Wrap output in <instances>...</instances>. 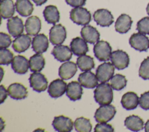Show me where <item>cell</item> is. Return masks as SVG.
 <instances>
[{
	"label": "cell",
	"instance_id": "1",
	"mask_svg": "<svg viewBox=\"0 0 149 132\" xmlns=\"http://www.w3.org/2000/svg\"><path fill=\"white\" fill-rule=\"evenodd\" d=\"M108 83H102L97 85L95 89L94 99L100 105L110 104L113 100V91Z\"/></svg>",
	"mask_w": 149,
	"mask_h": 132
},
{
	"label": "cell",
	"instance_id": "10",
	"mask_svg": "<svg viewBox=\"0 0 149 132\" xmlns=\"http://www.w3.org/2000/svg\"><path fill=\"white\" fill-rule=\"evenodd\" d=\"M93 18L96 23L101 27H109L114 20L111 12L105 9L97 10L93 14Z\"/></svg>",
	"mask_w": 149,
	"mask_h": 132
},
{
	"label": "cell",
	"instance_id": "43",
	"mask_svg": "<svg viewBox=\"0 0 149 132\" xmlns=\"http://www.w3.org/2000/svg\"><path fill=\"white\" fill-rule=\"evenodd\" d=\"M33 1L36 4L37 6H40L45 3L47 0H33Z\"/></svg>",
	"mask_w": 149,
	"mask_h": 132
},
{
	"label": "cell",
	"instance_id": "7",
	"mask_svg": "<svg viewBox=\"0 0 149 132\" xmlns=\"http://www.w3.org/2000/svg\"><path fill=\"white\" fill-rule=\"evenodd\" d=\"M29 80L30 85L34 91L41 92L46 90L48 82L45 76L42 73L34 72L30 74Z\"/></svg>",
	"mask_w": 149,
	"mask_h": 132
},
{
	"label": "cell",
	"instance_id": "20",
	"mask_svg": "<svg viewBox=\"0 0 149 132\" xmlns=\"http://www.w3.org/2000/svg\"><path fill=\"white\" fill-rule=\"evenodd\" d=\"M97 76L90 71H86L79 74L78 81L80 84L87 88H93L98 85Z\"/></svg>",
	"mask_w": 149,
	"mask_h": 132
},
{
	"label": "cell",
	"instance_id": "22",
	"mask_svg": "<svg viewBox=\"0 0 149 132\" xmlns=\"http://www.w3.org/2000/svg\"><path fill=\"white\" fill-rule=\"evenodd\" d=\"M77 70V65L74 62H66L59 67V76L63 80H69L74 76Z\"/></svg>",
	"mask_w": 149,
	"mask_h": 132
},
{
	"label": "cell",
	"instance_id": "11",
	"mask_svg": "<svg viewBox=\"0 0 149 132\" xmlns=\"http://www.w3.org/2000/svg\"><path fill=\"white\" fill-rule=\"evenodd\" d=\"M52 125L57 131L69 132L72 130L74 124L69 117L60 115L54 117Z\"/></svg>",
	"mask_w": 149,
	"mask_h": 132
},
{
	"label": "cell",
	"instance_id": "33",
	"mask_svg": "<svg viewBox=\"0 0 149 132\" xmlns=\"http://www.w3.org/2000/svg\"><path fill=\"white\" fill-rule=\"evenodd\" d=\"M76 131L79 132H90L92 130V125L89 119L80 117L77 118L74 122Z\"/></svg>",
	"mask_w": 149,
	"mask_h": 132
},
{
	"label": "cell",
	"instance_id": "13",
	"mask_svg": "<svg viewBox=\"0 0 149 132\" xmlns=\"http://www.w3.org/2000/svg\"><path fill=\"white\" fill-rule=\"evenodd\" d=\"M24 24L22 19L17 16L8 19L7 28L9 34L13 37H17L21 35L24 31Z\"/></svg>",
	"mask_w": 149,
	"mask_h": 132
},
{
	"label": "cell",
	"instance_id": "23",
	"mask_svg": "<svg viewBox=\"0 0 149 132\" xmlns=\"http://www.w3.org/2000/svg\"><path fill=\"white\" fill-rule=\"evenodd\" d=\"M70 47L72 52L76 56L86 55L88 51V47L86 41L83 38L79 37L72 39Z\"/></svg>",
	"mask_w": 149,
	"mask_h": 132
},
{
	"label": "cell",
	"instance_id": "2",
	"mask_svg": "<svg viewBox=\"0 0 149 132\" xmlns=\"http://www.w3.org/2000/svg\"><path fill=\"white\" fill-rule=\"evenodd\" d=\"M70 19L78 25L84 26L88 24L91 19L90 12L83 7H76L70 12Z\"/></svg>",
	"mask_w": 149,
	"mask_h": 132
},
{
	"label": "cell",
	"instance_id": "4",
	"mask_svg": "<svg viewBox=\"0 0 149 132\" xmlns=\"http://www.w3.org/2000/svg\"><path fill=\"white\" fill-rule=\"evenodd\" d=\"M93 52L95 56L100 61H107L110 59L112 48L105 41H98L94 46Z\"/></svg>",
	"mask_w": 149,
	"mask_h": 132
},
{
	"label": "cell",
	"instance_id": "39",
	"mask_svg": "<svg viewBox=\"0 0 149 132\" xmlns=\"http://www.w3.org/2000/svg\"><path fill=\"white\" fill-rule=\"evenodd\" d=\"M12 43L10 37L6 33L1 32L0 33V48H6L10 46Z\"/></svg>",
	"mask_w": 149,
	"mask_h": 132
},
{
	"label": "cell",
	"instance_id": "12",
	"mask_svg": "<svg viewBox=\"0 0 149 132\" xmlns=\"http://www.w3.org/2000/svg\"><path fill=\"white\" fill-rule=\"evenodd\" d=\"M66 82L62 79H57L50 83L48 88V92L52 98H56L64 94L66 90Z\"/></svg>",
	"mask_w": 149,
	"mask_h": 132
},
{
	"label": "cell",
	"instance_id": "41",
	"mask_svg": "<svg viewBox=\"0 0 149 132\" xmlns=\"http://www.w3.org/2000/svg\"><path fill=\"white\" fill-rule=\"evenodd\" d=\"M67 4L70 6L76 8L83 6L85 5L86 0H65Z\"/></svg>",
	"mask_w": 149,
	"mask_h": 132
},
{
	"label": "cell",
	"instance_id": "35",
	"mask_svg": "<svg viewBox=\"0 0 149 132\" xmlns=\"http://www.w3.org/2000/svg\"><path fill=\"white\" fill-rule=\"evenodd\" d=\"M13 53L8 49L1 48L0 49V64L8 65L13 59Z\"/></svg>",
	"mask_w": 149,
	"mask_h": 132
},
{
	"label": "cell",
	"instance_id": "24",
	"mask_svg": "<svg viewBox=\"0 0 149 132\" xmlns=\"http://www.w3.org/2000/svg\"><path fill=\"white\" fill-rule=\"evenodd\" d=\"M66 96L71 101L79 100L83 94V88L79 82L71 81L67 85L66 90Z\"/></svg>",
	"mask_w": 149,
	"mask_h": 132
},
{
	"label": "cell",
	"instance_id": "45",
	"mask_svg": "<svg viewBox=\"0 0 149 132\" xmlns=\"http://www.w3.org/2000/svg\"><path fill=\"white\" fill-rule=\"evenodd\" d=\"M2 126H3V121L2 120V118H1V130H3V127H2Z\"/></svg>",
	"mask_w": 149,
	"mask_h": 132
},
{
	"label": "cell",
	"instance_id": "14",
	"mask_svg": "<svg viewBox=\"0 0 149 132\" xmlns=\"http://www.w3.org/2000/svg\"><path fill=\"white\" fill-rule=\"evenodd\" d=\"M71 49L67 45H58L54 47L51 54L59 62H65L70 60L72 56Z\"/></svg>",
	"mask_w": 149,
	"mask_h": 132
},
{
	"label": "cell",
	"instance_id": "17",
	"mask_svg": "<svg viewBox=\"0 0 149 132\" xmlns=\"http://www.w3.org/2000/svg\"><path fill=\"white\" fill-rule=\"evenodd\" d=\"M82 38L91 44H94L100 40V33L96 28L90 25L84 26L80 31Z\"/></svg>",
	"mask_w": 149,
	"mask_h": 132
},
{
	"label": "cell",
	"instance_id": "6",
	"mask_svg": "<svg viewBox=\"0 0 149 132\" xmlns=\"http://www.w3.org/2000/svg\"><path fill=\"white\" fill-rule=\"evenodd\" d=\"M130 46L139 51H146L149 49V38L144 34L137 33L133 34L129 38Z\"/></svg>",
	"mask_w": 149,
	"mask_h": 132
},
{
	"label": "cell",
	"instance_id": "19",
	"mask_svg": "<svg viewBox=\"0 0 149 132\" xmlns=\"http://www.w3.org/2000/svg\"><path fill=\"white\" fill-rule=\"evenodd\" d=\"M31 41V37L28 34H21L13 40L12 48L15 51L18 53L23 52L29 48Z\"/></svg>",
	"mask_w": 149,
	"mask_h": 132
},
{
	"label": "cell",
	"instance_id": "5",
	"mask_svg": "<svg viewBox=\"0 0 149 132\" xmlns=\"http://www.w3.org/2000/svg\"><path fill=\"white\" fill-rule=\"evenodd\" d=\"M110 59L112 63L118 70H122L128 67L130 61L128 54L120 49L113 51Z\"/></svg>",
	"mask_w": 149,
	"mask_h": 132
},
{
	"label": "cell",
	"instance_id": "34",
	"mask_svg": "<svg viewBox=\"0 0 149 132\" xmlns=\"http://www.w3.org/2000/svg\"><path fill=\"white\" fill-rule=\"evenodd\" d=\"M110 83L113 90L120 91L126 86L127 80L125 76L120 74H116L111 79Z\"/></svg>",
	"mask_w": 149,
	"mask_h": 132
},
{
	"label": "cell",
	"instance_id": "40",
	"mask_svg": "<svg viewBox=\"0 0 149 132\" xmlns=\"http://www.w3.org/2000/svg\"><path fill=\"white\" fill-rule=\"evenodd\" d=\"M94 131L95 132H102V131L112 132V131H114V129L109 124H107L105 123H100L95 125L94 127Z\"/></svg>",
	"mask_w": 149,
	"mask_h": 132
},
{
	"label": "cell",
	"instance_id": "18",
	"mask_svg": "<svg viewBox=\"0 0 149 132\" xmlns=\"http://www.w3.org/2000/svg\"><path fill=\"white\" fill-rule=\"evenodd\" d=\"M32 49L38 53L45 52L49 46L47 37L44 34H39L34 36L32 41Z\"/></svg>",
	"mask_w": 149,
	"mask_h": 132
},
{
	"label": "cell",
	"instance_id": "29",
	"mask_svg": "<svg viewBox=\"0 0 149 132\" xmlns=\"http://www.w3.org/2000/svg\"><path fill=\"white\" fill-rule=\"evenodd\" d=\"M15 7L19 14L23 17L30 16L34 10L33 5L30 0H16Z\"/></svg>",
	"mask_w": 149,
	"mask_h": 132
},
{
	"label": "cell",
	"instance_id": "26",
	"mask_svg": "<svg viewBox=\"0 0 149 132\" xmlns=\"http://www.w3.org/2000/svg\"><path fill=\"white\" fill-rule=\"evenodd\" d=\"M133 21L128 15L122 14L117 19L115 24V30L121 34L127 33L131 28Z\"/></svg>",
	"mask_w": 149,
	"mask_h": 132
},
{
	"label": "cell",
	"instance_id": "28",
	"mask_svg": "<svg viewBox=\"0 0 149 132\" xmlns=\"http://www.w3.org/2000/svg\"><path fill=\"white\" fill-rule=\"evenodd\" d=\"M125 126L129 130L133 131H139L144 127L143 119L137 115H130L125 120Z\"/></svg>",
	"mask_w": 149,
	"mask_h": 132
},
{
	"label": "cell",
	"instance_id": "27",
	"mask_svg": "<svg viewBox=\"0 0 149 132\" xmlns=\"http://www.w3.org/2000/svg\"><path fill=\"white\" fill-rule=\"evenodd\" d=\"M43 16L45 21L49 24H55L59 21L60 15L56 8L54 5L47 6L44 11Z\"/></svg>",
	"mask_w": 149,
	"mask_h": 132
},
{
	"label": "cell",
	"instance_id": "44",
	"mask_svg": "<svg viewBox=\"0 0 149 132\" xmlns=\"http://www.w3.org/2000/svg\"><path fill=\"white\" fill-rule=\"evenodd\" d=\"M144 129L146 132H149V119L146 122L145 126H144Z\"/></svg>",
	"mask_w": 149,
	"mask_h": 132
},
{
	"label": "cell",
	"instance_id": "9",
	"mask_svg": "<svg viewBox=\"0 0 149 132\" xmlns=\"http://www.w3.org/2000/svg\"><path fill=\"white\" fill-rule=\"evenodd\" d=\"M114 71L113 64L110 62H104L98 66L96 70V76L99 81L106 83L113 77Z\"/></svg>",
	"mask_w": 149,
	"mask_h": 132
},
{
	"label": "cell",
	"instance_id": "15",
	"mask_svg": "<svg viewBox=\"0 0 149 132\" xmlns=\"http://www.w3.org/2000/svg\"><path fill=\"white\" fill-rule=\"evenodd\" d=\"M7 90L9 97L14 99H23L27 97V88L23 84L19 83L11 84Z\"/></svg>",
	"mask_w": 149,
	"mask_h": 132
},
{
	"label": "cell",
	"instance_id": "37",
	"mask_svg": "<svg viewBox=\"0 0 149 132\" xmlns=\"http://www.w3.org/2000/svg\"><path fill=\"white\" fill-rule=\"evenodd\" d=\"M137 30L144 34H149V17H144L137 23Z\"/></svg>",
	"mask_w": 149,
	"mask_h": 132
},
{
	"label": "cell",
	"instance_id": "38",
	"mask_svg": "<svg viewBox=\"0 0 149 132\" xmlns=\"http://www.w3.org/2000/svg\"><path fill=\"white\" fill-rule=\"evenodd\" d=\"M139 105L144 110H149V91L141 94L139 98Z\"/></svg>",
	"mask_w": 149,
	"mask_h": 132
},
{
	"label": "cell",
	"instance_id": "36",
	"mask_svg": "<svg viewBox=\"0 0 149 132\" xmlns=\"http://www.w3.org/2000/svg\"><path fill=\"white\" fill-rule=\"evenodd\" d=\"M139 75L144 80H149V56L145 58L141 63Z\"/></svg>",
	"mask_w": 149,
	"mask_h": 132
},
{
	"label": "cell",
	"instance_id": "46",
	"mask_svg": "<svg viewBox=\"0 0 149 132\" xmlns=\"http://www.w3.org/2000/svg\"><path fill=\"white\" fill-rule=\"evenodd\" d=\"M146 11H147V14L149 15V3L147 5V8H146Z\"/></svg>",
	"mask_w": 149,
	"mask_h": 132
},
{
	"label": "cell",
	"instance_id": "8",
	"mask_svg": "<svg viewBox=\"0 0 149 132\" xmlns=\"http://www.w3.org/2000/svg\"><path fill=\"white\" fill-rule=\"evenodd\" d=\"M66 38L65 27L61 24H54L49 30V41L54 45L62 44Z\"/></svg>",
	"mask_w": 149,
	"mask_h": 132
},
{
	"label": "cell",
	"instance_id": "32",
	"mask_svg": "<svg viewBox=\"0 0 149 132\" xmlns=\"http://www.w3.org/2000/svg\"><path fill=\"white\" fill-rule=\"evenodd\" d=\"M76 64L80 70L83 72L89 71L95 66L93 58L86 55H83L77 58Z\"/></svg>",
	"mask_w": 149,
	"mask_h": 132
},
{
	"label": "cell",
	"instance_id": "3",
	"mask_svg": "<svg viewBox=\"0 0 149 132\" xmlns=\"http://www.w3.org/2000/svg\"><path fill=\"white\" fill-rule=\"evenodd\" d=\"M116 113V110L113 105H102L96 110L94 118L98 123H107L113 118Z\"/></svg>",
	"mask_w": 149,
	"mask_h": 132
},
{
	"label": "cell",
	"instance_id": "21",
	"mask_svg": "<svg viewBox=\"0 0 149 132\" xmlns=\"http://www.w3.org/2000/svg\"><path fill=\"white\" fill-rule=\"evenodd\" d=\"M120 102L123 108L127 110H130L137 108L139 104V98L137 94L129 91L123 94Z\"/></svg>",
	"mask_w": 149,
	"mask_h": 132
},
{
	"label": "cell",
	"instance_id": "42",
	"mask_svg": "<svg viewBox=\"0 0 149 132\" xmlns=\"http://www.w3.org/2000/svg\"><path fill=\"white\" fill-rule=\"evenodd\" d=\"M0 89H1V104H2L7 98L8 92V90L5 89V88L3 85H1Z\"/></svg>",
	"mask_w": 149,
	"mask_h": 132
},
{
	"label": "cell",
	"instance_id": "31",
	"mask_svg": "<svg viewBox=\"0 0 149 132\" xmlns=\"http://www.w3.org/2000/svg\"><path fill=\"white\" fill-rule=\"evenodd\" d=\"M15 6L12 0H1L0 5L1 15L3 19H10L15 13Z\"/></svg>",
	"mask_w": 149,
	"mask_h": 132
},
{
	"label": "cell",
	"instance_id": "16",
	"mask_svg": "<svg viewBox=\"0 0 149 132\" xmlns=\"http://www.w3.org/2000/svg\"><path fill=\"white\" fill-rule=\"evenodd\" d=\"M11 67L13 71L17 74H23L27 72L29 67V61L26 57L22 55H17L14 56Z\"/></svg>",
	"mask_w": 149,
	"mask_h": 132
},
{
	"label": "cell",
	"instance_id": "25",
	"mask_svg": "<svg viewBox=\"0 0 149 132\" xmlns=\"http://www.w3.org/2000/svg\"><path fill=\"white\" fill-rule=\"evenodd\" d=\"M24 27L26 31L29 35L35 36L38 34L41 30V22L38 17L32 16L26 20Z\"/></svg>",
	"mask_w": 149,
	"mask_h": 132
},
{
	"label": "cell",
	"instance_id": "30",
	"mask_svg": "<svg viewBox=\"0 0 149 132\" xmlns=\"http://www.w3.org/2000/svg\"><path fill=\"white\" fill-rule=\"evenodd\" d=\"M45 59L42 55L38 53L31 56L29 59V67L31 72H39L45 66Z\"/></svg>",
	"mask_w": 149,
	"mask_h": 132
}]
</instances>
